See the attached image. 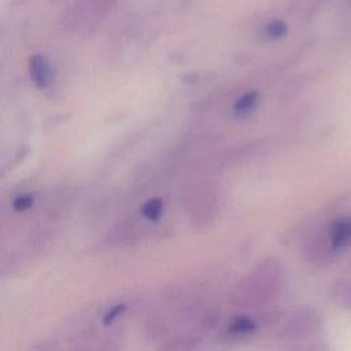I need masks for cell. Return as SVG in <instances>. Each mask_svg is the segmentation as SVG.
<instances>
[{"label": "cell", "instance_id": "6da1fadb", "mask_svg": "<svg viewBox=\"0 0 351 351\" xmlns=\"http://www.w3.org/2000/svg\"><path fill=\"white\" fill-rule=\"evenodd\" d=\"M29 74L33 84L38 89H45L53 80V73L49 62L43 55H33L29 60Z\"/></svg>", "mask_w": 351, "mask_h": 351}, {"label": "cell", "instance_id": "7a4b0ae2", "mask_svg": "<svg viewBox=\"0 0 351 351\" xmlns=\"http://www.w3.org/2000/svg\"><path fill=\"white\" fill-rule=\"evenodd\" d=\"M330 240L335 247L344 245L351 240V219H341L333 223L330 230Z\"/></svg>", "mask_w": 351, "mask_h": 351}, {"label": "cell", "instance_id": "3957f363", "mask_svg": "<svg viewBox=\"0 0 351 351\" xmlns=\"http://www.w3.org/2000/svg\"><path fill=\"white\" fill-rule=\"evenodd\" d=\"M256 93H245V95H243L237 101H236V104H234V112H237V114H245L247 111H250L252 107H254V104H255V101H256Z\"/></svg>", "mask_w": 351, "mask_h": 351}, {"label": "cell", "instance_id": "277c9868", "mask_svg": "<svg viewBox=\"0 0 351 351\" xmlns=\"http://www.w3.org/2000/svg\"><path fill=\"white\" fill-rule=\"evenodd\" d=\"M141 213L148 219H156L162 213V202L159 199H152V200L147 202L143 206Z\"/></svg>", "mask_w": 351, "mask_h": 351}, {"label": "cell", "instance_id": "5b68a950", "mask_svg": "<svg viewBox=\"0 0 351 351\" xmlns=\"http://www.w3.org/2000/svg\"><path fill=\"white\" fill-rule=\"evenodd\" d=\"M266 34L271 38H278L285 34L287 32V25L282 21H273L266 26Z\"/></svg>", "mask_w": 351, "mask_h": 351}, {"label": "cell", "instance_id": "8992f818", "mask_svg": "<svg viewBox=\"0 0 351 351\" xmlns=\"http://www.w3.org/2000/svg\"><path fill=\"white\" fill-rule=\"evenodd\" d=\"M254 329V325L251 321L245 319V318H239V319H234L233 324L230 325V330L232 332H248Z\"/></svg>", "mask_w": 351, "mask_h": 351}, {"label": "cell", "instance_id": "52a82bcc", "mask_svg": "<svg viewBox=\"0 0 351 351\" xmlns=\"http://www.w3.org/2000/svg\"><path fill=\"white\" fill-rule=\"evenodd\" d=\"M32 204H33V199H32V196H27V195L19 196V197H16L15 202H14V207H15V210H18V211L26 210V208H29Z\"/></svg>", "mask_w": 351, "mask_h": 351}]
</instances>
